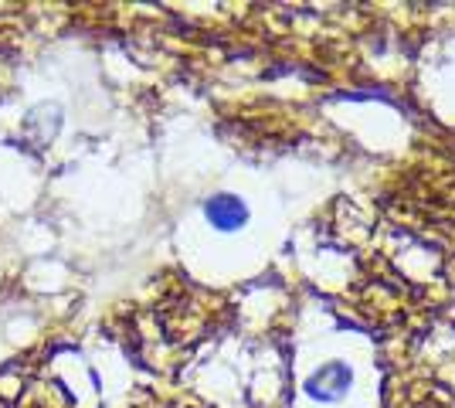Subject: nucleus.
Instances as JSON below:
<instances>
[{
  "mask_svg": "<svg viewBox=\"0 0 455 408\" xmlns=\"http://www.w3.org/2000/svg\"><path fill=\"white\" fill-rule=\"evenodd\" d=\"M350 388H354V368H347L340 361L323 364L306 378V395L316 402H337Z\"/></svg>",
  "mask_w": 455,
  "mask_h": 408,
  "instance_id": "1",
  "label": "nucleus"
},
{
  "mask_svg": "<svg viewBox=\"0 0 455 408\" xmlns=\"http://www.w3.org/2000/svg\"><path fill=\"white\" fill-rule=\"evenodd\" d=\"M204 218H208L218 232H238V228H245L248 225V204L238 195L221 191V195L208 197Z\"/></svg>",
  "mask_w": 455,
  "mask_h": 408,
  "instance_id": "2",
  "label": "nucleus"
}]
</instances>
